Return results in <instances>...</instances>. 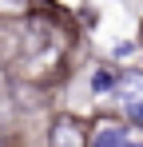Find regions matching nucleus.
I'll return each instance as SVG.
<instances>
[{"label": "nucleus", "mask_w": 143, "mask_h": 147, "mask_svg": "<svg viewBox=\"0 0 143 147\" xmlns=\"http://www.w3.org/2000/svg\"><path fill=\"white\" fill-rule=\"evenodd\" d=\"M111 96L127 111V119H143V72H119Z\"/></svg>", "instance_id": "nucleus-1"}, {"label": "nucleus", "mask_w": 143, "mask_h": 147, "mask_svg": "<svg viewBox=\"0 0 143 147\" xmlns=\"http://www.w3.org/2000/svg\"><path fill=\"white\" fill-rule=\"evenodd\" d=\"M92 92H99V96L103 92H115V76L111 72H95L92 76Z\"/></svg>", "instance_id": "nucleus-4"}, {"label": "nucleus", "mask_w": 143, "mask_h": 147, "mask_svg": "<svg viewBox=\"0 0 143 147\" xmlns=\"http://www.w3.org/2000/svg\"><path fill=\"white\" fill-rule=\"evenodd\" d=\"M52 147H88V135H84V127L76 119H56V127H52Z\"/></svg>", "instance_id": "nucleus-2"}, {"label": "nucleus", "mask_w": 143, "mask_h": 147, "mask_svg": "<svg viewBox=\"0 0 143 147\" xmlns=\"http://www.w3.org/2000/svg\"><path fill=\"white\" fill-rule=\"evenodd\" d=\"M88 147H139V143H131V135L119 123H103V127H95V135H92Z\"/></svg>", "instance_id": "nucleus-3"}]
</instances>
